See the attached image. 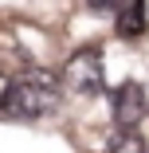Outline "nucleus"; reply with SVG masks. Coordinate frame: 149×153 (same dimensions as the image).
<instances>
[{
    "label": "nucleus",
    "instance_id": "nucleus-7",
    "mask_svg": "<svg viewBox=\"0 0 149 153\" xmlns=\"http://www.w3.org/2000/svg\"><path fill=\"white\" fill-rule=\"evenodd\" d=\"M4 102H8V75L0 71V110H4Z\"/></svg>",
    "mask_w": 149,
    "mask_h": 153
},
{
    "label": "nucleus",
    "instance_id": "nucleus-5",
    "mask_svg": "<svg viewBox=\"0 0 149 153\" xmlns=\"http://www.w3.org/2000/svg\"><path fill=\"white\" fill-rule=\"evenodd\" d=\"M106 153H149V149H145V141H141L137 130H118L106 141Z\"/></svg>",
    "mask_w": 149,
    "mask_h": 153
},
{
    "label": "nucleus",
    "instance_id": "nucleus-6",
    "mask_svg": "<svg viewBox=\"0 0 149 153\" xmlns=\"http://www.w3.org/2000/svg\"><path fill=\"white\" fill-rule=\"evenodd\" d=\"M126 0H86V8H94V12H118Z\"/></svg>",
    "mask_w": 149,
    "mask_h": 153
},
{
    "label": "nucleus",
    "instance_id": "nucleus-1",
    "mask_svg": "<svg viewBox=\"0 0 149 153\" xmlns=\"http://www.w3.org/2000/svg\"><path fill=\"white\" fill-rule=\"evenodd\" d=\"M59 98H63V82H59L55 71L47 67H27L20 79L8 82V102L4 110L12 118H43L59 106Z\"/></svg>",
    "mask_w": 149,
    "mask_h": 153
},
{
    "label": "nucleus",
    "instance_id": "nucleus-2",
    "mask_svg": "<svg viewBox=\"0 0 149 153\" xmlns=\"http://www.w3.org/2000/svg\"><path fill=\"white\" fill-rule=\"evenodd\" d=\"M59 82H67L75 94L82 98H90V94H102V86H106V59L98 47H79L71 51V59L63 63V79Z\"/></svg>",
    "mask_w": 149,
    "mask_h": 153
},
{
    "label": "nucleus",
    "instance_id": "nucleus-4",
    "mask_svg": "<svg viewBox=\"0 0 149 153\" xmlns=\"http://www.w3.org/2000/svg\"><path fill=\"white\" fill-rule=\"evenodd\" d=\"M145 27H149L145 0H130V4L118 8V36H122V39H137V36H145Z\"/></svg>",
    "mask_w": 149,
    "mask_h": 153
},
{
    "label": "nucleus",
    "instance_id": "nucleus-3",
    "mask_svg": "<svg viewBox=\"0 0 149 153\" xmlns=\"http://www.w3.org/2000/svg\"><path fill=\"white\" fill-rule=\"evenodd\" d=\"M145 106L149 102H145V86L141 82H122L110 94V114H114V122L122 130H133L137 126V122L145 118Z\"/></svg>",
    "mask_w": 149,
    "mask_h": 153
}]
</instances>
